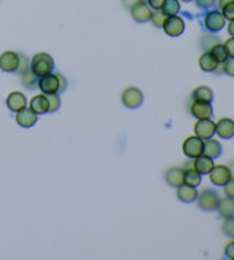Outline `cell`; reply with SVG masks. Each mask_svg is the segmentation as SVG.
<instances>
[{
	"label": "cell",
	"mask_w": 234,
	"mask_h": 260,
	"mask_svg": "<svg viewBox=\"0 0 234 260\" xmlns=\"http://www.w3.org/2000/svg\"><path fill=\"white\" fill-rule=\"evenodd\" d=\"M196 202H198V206L202 209V211H215L217 206H218V202H220V197L218 194L214 192V190H209V189H205L201 193H198V197H196Z\"/></svg>",
	"instance_id": "obj_3"
},
{
	"label": "cell",
	"mask_w": 234,
	"mask_h": 260,
	"mask_svg": "<svg viewBox=\"0 0 234 260\" xmlns=\"http://www.w3.org/2000/svg\"><path fill=\"white\" fill-rule=\"evenodd\" d=\"M211 55L217 59V62H218V63H224V62L228 59L227 51H225V48H224V45H222L221 42L220 44H217V45H214V47L211 48Z\"/></svg>",
	"instance_id": "obj_27"
},
{
	"label": "cell",
	"mask_w": 234,
	"mask_h": 260,
	"mask_svg": "<svg viewBox=\"0 0 234 260\" xmlns=\"http://www.w3.org/2000/svg\"><path fill=\"white\" fill-rule=\"evenodd\" d=\"M177 197L184 203H192L198 197V190H196V187L188 186V184L183 183L181 186L177 187Z\"/></svg>",
	"instance_id": "obj_17"
},
{
	"label": "cell",
	"mask_w": 234,
	"mask_h": 260,
	"mask_svg": "<svg viewBox=\"0 0 234 260\" xmlns=\"http://www.w3.org/2000/svg\"><path fill=\"white\" fill-rule=\"evenodd\" d=\"M55 70V60L52 59V56L47 53H38L32 57L31 60V72L41 78L49 73H52Z\"/></svg>",
	"instance_id": "obj_1"
},
{
	"label": "cell",
	"mask_w": 234,
	"mask_h": 260,
	"mask_svg": "<svg viewBox=\"0 0 234 260\" xmlns=\"http://www.w3.org/2000/svg\"><path fill=\"white\" fill-rule=\"evenodd\" d=\"M227 29H228V34H230L231 37H234V19L228 22V27H227Z\"/></svg>",
	"instance_id": "obj_41"
},
{
	"label": "cell",
	"mask_w": 234,
	"mask_h": 260,
	"mask_svg": "<svg viewBox=\"0 0 234 260\" xmlns=\"http://www.w3.org/2000/svg\"><path fill=\"white\" fill-rule=\"evenodd\" d=\"M161 11H163L167 16L177 15L180 12L179 0H165L164 6L161 8Z\"/></svg>",
	"instance_id": "obj_25"
},
{
	"label": "cell",
	"mask_w": 234,
	"mask_h": 260,
	"mask_svg": "<svg viewBox=\"0 0 234 260\" xmlns=\"http://www.w3.org/2000/svg\"><path fill=\"white\" fill-rule=\"evenodd\" d=\"M38 88L41 89L44 95H52V94H57L60 91V81L59 76L49 73L45 76H41L38 81Z\"/></svg>",
	"instance_id": "obj_6"
},
{
	"label": "cell",
	"mask_w": 234,
	"mask_h": 260,
	"mask_svg": "<svg viewBox=\"0 0 234 260\" xmlns=\"http://www.w3.org/2000/svg\"><path fill=\"white\" fill-rule=\"evenodd\" d=\"M22 82L24 85L29 88V89H32L34 86H35V75L31 72V70H28V72H24V76H22Z\"/></svg>",
	"instance_id": "obj_31"
},
{
	"label": "cell",
	"mask_w": 234,
	"mask_h": 260,
	"mask_svg": "<svg viewBox=\"0 0 234 260\" xmlns=\"http://www.w3.org/2000/svg\"><path fill=\"white\" fill-rule=\"evenodd\" d=\"M57 76H59V81H60V91H63L66 88V81H65V78L62 75H57Z\"/></svg>",
	"instance_id": "obj_40"
},
{
	"label": "cell",
	"mask_w": 234,
	"mask_h": 260,
	"mask_svg": "<svg viewBox=\"0 0 234 260\" xmlns=\"http://www.w3.org/2000/svg\"><path fill=\"white\" fill-rule=\"evenodd\" d=\"M183 177H184V170L173 167L165 173V181L171 186V187H179L183 184Z\"/></svg>",
	"instance_id": "obj_18"
},
{
	"label": "cell",
	"mask_w": 234,
	"mask_h": 260,
	"mask_svg": "<svg viewBox=\"0 0 234 260\" xmlns=\"http://www.w3.org/2000/svg\"><path fill=\"white\" fill-rule=\"evenodd\" d=\"M139 2H144V3H147V0H139Z\"/></svg>",
	"instance_id": "obj_44"
},
{
	"label": "cell",
	"mask_w": 234,
	"mask_h": 260,
	"mask_svg": "<svg viewBox=\"0 0 234 260\" xmlns=\"http://www.w3.org/2000/svg\"><path fill=\"white\" fill-rule=\"evenodd\" d=\"M165 19H167V15L161 11V9H158V11H155V12H152L151 15V19L150 21H152V24L155 25V27H161L163 28V25H164Z\"/></svg>",
	"instance_id": "obj_28"
},
{
	"label": "cell",
	"mask_w": 234,
	"mask_h": 260,
	"mask_svg": "<svg viewBox=\"0 0 234 260\" xmlns=\"http://www.w3.org/2000/svg\"><path fill=\"white\" fill-rule=\"evenodd\" d=\"M222 233L234 238V217L225 218V221L222 222Z\"/></svg>",
	"instance_id": "obj_29"
},
{
	"label": "cell",
	"mask_w": 234,
	"mask_h": 260,
	"mask_svg": "<svg viewBox=\"0 0 234 260\" xmlns=\"http://www.w3.org/2000/svg\"><path fill=\"white\" fill-rule=\"evenodd\" d=\"M227 19L224 18V15L218 12V11H211L205 15V19H204V24L209 32H218L222 28L225 27V22Z\"/></svg>",
	"instance_id": "obj_7"
},
{
	"label": "cell",
	"mask_w": 234,
	"mask_h": 260,
	"mask_svg": "<svg viewBox=\"0 0 234 260\" xmlns=\"http://www.w3.org/2000/svg\"><path fill=\"white\" fill-rule=\"evenodd\" d=\"M224 254H225V257H227V259L234 260V241H230V243L225 246Z\"/></svg>",
	"instance_id": "obj_38"
},
{
	"label": "cell",
	"mask_w": 234,
	"mask_h": 260,
	"mask_svg": "<svg viewBox=\"0 0 234 260\" xmlns=\"http://www.w3.org/2000/svg\"><path fill=\"white\" fill-rule=\"evenodd\" d=\"M195 133L204 140L211 139L215 135V123L211 119H201L195 124Z\"/></svg>",
	"instance_id": "obj_10"
},
{
	"label": "cell",
	"mask_w": 234,
	"mask_h": 260,
	"mask_svg": "<svg viewBox=\"0 0 234 260\" xmlns=\"http://www.w3.org/2000/svg\"><path fill=\"white\" fill-rule=\"evenodd\" d=\"M222 45H224V48L227 51V56L228 57H234V37H230Z\"/></svg>",
	"instance_id": "obj_34"
},
{
	"label": "cell",
	"mask_w": 234,
	"mask_h": 260,
	"mask_svg": "<svg viewBox=\"0 0 234 260\" xmlns=\"http://www.w3.org/2000/svg\"><path fill=\"white\" fill-rule=\"evenodd\" d=\"M202 181V174L198 173L195 168H188L184 170V177H183V183L192 187H198Z\"/></svg>",
	"instance_id": "obj_23"
},
{
	"label": "cell",
	"mask_w": 234,
	"mask_h": 260,
	"mask_svg": "<svg viewBox=\"0 0 234 260\" xmlns=\"http://www.w3.org/2000/svg\"><path fill=\"white\" fill-rule=\"evenodd\" d=\"M6 106H8V109L11 110V111L18 113L19 110L27 107V98H25L24 94H21L18 91H14V92H11L8 95V98H6Z\"/></svg>",
	"instance_id": "obj_14"
},
{
	"label": "cell",
	"mask_w": 234,
	"mask_h": 260,
	"mask_svg": "<svg viewBox=\"0 0 234 260\" xmlns=\"http://www.w3.org/2000/svg\"><path fill=\"white\" fill-rule=\"evenodd\" d=\"M218 62L214 56L211 55V51H205L204 55L199 57V66L204 72H215L218 68Z\"/></svg>",
	"instance_id": "obj_22"
},
{
	"label": "cell",
	"mask_w": 234,
	"mask_h": 260,
	"mask_svg": "<svg viewBox=\"0 0 234 260\" xmlns=\"http://www.w3.org/2000/svg\"><path fill=\"white\" fill-rule=\"evenodd\" d=\"M49 99V113H55L60 107V98L57 94H52V95H47Z\"/></svg>",
	"instance_id": "obj_30"
},
{
	"label": "cell",
	"mask_w": 234,
	"mask_h": 260,
	"mask_svg": "<svg viewBox=\"0 0 234 260\" xmlns=\"http://www.w3.org/2000/svg\"><path fill=\"white\" fill-rule=\"evenodd\" d=\"M192 165L198 173H201V174H208V173L212 170V167H214V160L202 153V155L193 158Z\"/></svg>",
	"instance_id": "obj_16"
},
{
	"label": "cell",
	"mask_w": 234,
	"mask_h": 260,
	"mask_svg": "<svg viewBox=\"0 0 234 260\" xmlns=\"http://www.w3.org/2000/svg\"><path fill=\"white\" fill-rule=\"evenodd\" d=\"M27 65H28V60L24 57V56H21V63H19V68H18V72L19 73H24V72H27Z\"/></svg>",
	"instance_id": "obj_39"
},
{
	"label": "cell",
	"mask_w": 234,
	"mask_h": 260,
	"mask_svg": "<svg viewBox=\"0 0 234 260\" xmlns=\"http://www.w3.org/2000/svg\"><path fill=\"white\" fill-rule=\"evenodd\" d=\"M212 106L208 101H198L193 99V102L191 104V114L195 119L201 120V119H211L212 117Z\"/></svg>",
	"instance_id": "obj_9"
},
{
	"label": "cell",
	"mask_w": 234,
	"mask_h": 260,
	"mask_svg": "<svg viewBox=\"0 0 234 260\" xmlns=\"http://www.w3.org/2000/svg\"><path fill=\"white\" fill-rule=\"evenodd\" d=\"M147 3H148V6H150L151 9L158 11V9H161V8L164 6L165 0H147Z\"/></svg>",
	"instance_id": "obj_37"
},
{
	"label": "cell",
	"mask_w": 234,
	"mask_h": 260,
	"mask_svg": "<svg viewBox=\"0 0 234 260\" xmlns=\"http://www.w3.org/2000/svg\"><path fill=\"white\" fill-rule=\"evenodd\" d=\"M21 63V56L14 51H6L0 56V69L3 72H18Z\"/></svg>",
	"instance_id": "obj_11"
},
{
	"label": "cell",
	"mask_w": 234,
	"mask_h": 260,
	"mask_svg": "<svg viewBox=\"0 0 234 260\" xmlns=\"http://www.w3.org/2000/svg\"><path fill=\"white\" fill-rule=\"evenodd\" d=\"M224 187V192H225V196L227 197H231L234 199V178H231L225 186H222Z\"/></svg>",
	"instance_id": "obj_35"
},
{
	"label": "cell",
	"mask_w": 234,
	"mask_h": 260,
	"mask_svg": "<svg viewBox=\"0 0 234 260\" xmlns=\"http://www.w3.org/2000/svg\"><path fill=\"white\" fill-rule=\"evenodd\" d=\"M183 152L188 158H196L204 153V139L198 136L188 137L183 142Z\"/></svg>",
	"instance_id": "obj_4"
},
{
	"label": "cell",
	"mask_w": 234,
	"mask_h": 260,
	"mask_svg": "<svg viewBox=\"0 0 234 260\" xmlns=\"http://www.w3.org/2000/svg\"><path fill=\"white\" fill-rule=\"evenodd\" d=\"M221 69L228 76H234V57H228L224 63H221Z\"/></svg>",
	"instance_id": "obj_32"
},
{
	"label": "cell",
	"mask_w": 234,
	"mask_h": 260,
	"mask_svg": "<svg viewBox=\"0 0 234 260\" xmlns=\"http://www.w3.org/2000/svg\"><path fill=\"white\" fill-rule=\"evenodd\" d=\"M222 152V146L218 140H214L212 137L204 140V155H207L212 160H217Z\"/></svg>",
	"instance_id": "obj_20"
},
{
	"label": "cell",
	"mask_w": 234,
	"mask_h": 260,
	"mask_svg": "<svg viewBox=\"0 0 234 260\" xmlns=\"http://www.w3.org/2000/svg\"><path fill=\"white\" fill-rule=\"evenodd\" d=\"M234 0H218V6H220V9H222L225 5H228V3H231Z\"/></svg>",
	"instance_id": "obj_42"
},
{
	"label": "cell",
	"mask_w": 234,
	"mask_h": 260,
	"mask_svg": "<svg viewBox=\"0 0 234 260\" xmlns=\"http://www.w3.org/2000/svg\"><path fill=\"white\" fill-rule=\"evenodd\" d=\"M208 174H209L211 183L218 186V187L225 186L233 178V174H231V171H230V168L227 165H214L212 170Z\"/></svg>",
	"instance_id": "obj_2"
},
{
	"label": "cell",
	"mask_w": 234,
	"mask_h": 260,
	"mask_svg": "<svg viewBox=\"0 0 234 260\" xmlns=\"http://www.w3.org/2000/svg\"><path fill=\"white\" fill-rule=\"evenodd\" d=\"M218 214H220L222 218H230V217H234V199L231 197H224V199H220L218 202V206L217 209Z\"/></svg>",
	"instance_id": "obj_21"
},
{
	"label": "cell",
	"mask_w": 234,
	"mask_h": 260,
	"mask_svg": "<svg viewBox=\"0 0 234 260\" xmlns=\"http://www.w3.org/2000/svg\"><path fill=\"white\" fill-rule=\"evenodd\" d=\"M195 2H196L198 8H201V9H209L215 3V0H195Z\"/></svg>",
	"instance_id": "obj_36"
},
{
	"label": "cell",
	"mask_w": 234,
	"mask_h": 260,
	"mask_svg": "<svg viewBox=\"0 0 234 260\" xmlns=\"http://www.w3.org/2000/svg\"><path fill=\"white\" fill-rule=\"evenodd\" d=\"M29 109L32 110L37 116L38 114H45L49 113V99H47V95H35L32 96L31 99V104H29Z\"/></svg>",
	"instance_id": "obj_19"
},
{
	"label": "cell",
	"mask_w": 234,
	"mask_h": 260,
	"mask_svg": "<svg viewBox=\"0 0 234 260\" xmlns=\"http://www.w3.org/2000/svg\"><path fill=\"white\" fill-rule=\"evenodd\" d=\"M16 123L22 127H31L37 123V114L31 109H22L16 113Z\"/></svg>",
	"instance_id": "obj_15"
},
{
	"label": "cell",
	"mask_w": 234,
	"mask_h": 260,
	"mask_svg": "<svg viewBox=\"0 0 234 260\" xmlns=\"http://www.w3.org/2000/svg\"><path fill=\"white\" fill-rule=\"evenodd\" d=\"M221 11H222L221 14L224 15V18H225V19H228V21H233L234 19V2L228 3V5H225V6H224Z\"/></svg>",
	"instance_id": "obj_33"
},
{
	"label": "cell",
	"mask_w": 234,
	"mask_h": 260,
	"mask_svg": "<svg viewBox=\"0 0 234 260\" xmlns=\"http://www.w3.org/2000/svg\"><path fill=\"white\" fill-rule=\"evenodd\" d=\"M181 2H186V3H189V2H192V0H181Z\"/></svg>",
	"instance_id": "obj_43"
},
{
	"label": "cell",
	"mask_w": 234,
	"mask_h": 260,
	"mask_svg": "<svg viewBox=\"0 0 234 260\" xmlns=\"http://www.w3.org/2000/svg\"><path fill=\"white\" fill-rule=\"evenodd\" d=\"M220 42V38L217 35H204L201 38V48H204L205 51H211V48Z\"/></svg>",
	"instance_id": "obj_26"
},
{
	"label": "cell",
	"mask_w": 234,
	"mask_h": 260,
	"mask_svg": "<svg viewBox=\"0 0 234 260\" xmlns=\"http://www.w3.org/2000/svg\"><path fill=\"white\" fill-rule=\"evenodd\" d=\"M130 14H132V18H133L136 22L144 24V22H148V21L151 19L152 11L147 3L138 2V3H135V5L130 8Z\"/></svg>",
	"instance_id": "obj_12"
},
{
	"label": "cell",
	"mask_w": 234,
	"mask_h": 260,
	"mask_svg": "<svg viewBox=\"0 0 234 260\" xmlns=\"http://www.w3.org/2000/svg\"><path fill=\"white\" fill-rule=\"evenodd\" d=\"M163 28H164V32L167 35H170V37H179V35L183 34V31H184V21L180 16H177V15L167 16Z\"/></svg>",
	"instance_id": "obj_8"
},
{
	"label": "cell",
	"mask_w": 234,
	"mask_h": 260,
	"mask_svg": "<svg viewBox=\"0 0 234 260\" xmlns=\"http://www.w3.org/2000/svg\"><path fill=\"white\" fill-rule=\"evenodd\" d=\"M192 98L193 99H198V101H208V102H211L214 99V92L208 86H198V88H195V91L192 92Z\"/></svg>",
	"instance_id": "obj_24"
},
{
	"label": "cell",
	"mask_w": 234,
	"mask_h": 260,
	"mask_svg": "<svg viewBox=\"0 0 234 260\" xmlns=\"http://www.w3.org/2000/svg\"><path fill=\"white\" fill-rule=\"evenodd\" d=\"M122 102L127 109H138L139 106L144 102V94L138 88H126L122 94Z\"/></svg>",
	"instance_id": "obj_5"
},
{
	"label": "cell",
	"mask_w": 234,
	"mask_h": 260,
	"mask_svg": "<svg viewBox=\"0 0 234 260\" xmlns=\"http://www.w3.org/2000/svg\"><path fill=\"white\" fill-rule=\"evenodd\" d=\"M215 133L221 139H231L234 137V122L231 119L222 117L215 123Z\"/></svg>",
	"instance_id": "obj_13"
}]
</instances>
